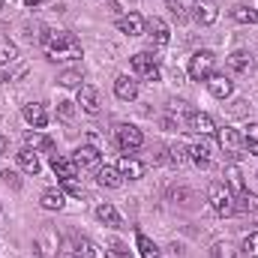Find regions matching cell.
Returning <instances> with one entry per match:
<instances>
[{"label": "cell", "mask_w": 258, "mask_h": 258, "mask_svg": "<svg viewBox=\"0 0 258 258\" xmlns=\"http://www.w3.org/2000/svg\"><path fill=\"white\" fill-rule=\"evenodd\" d=\"M42 45H45L48 60H81L84 57L81 42L72 33H66V30H48L42 36Z\"/></svg>", "instance_id": "6da1fadb"}, {"label": "cell", "mask_w": 258, "mask_h": 258, "mask_svg": "<svg viewBox=\"0 0 258 258\" xmlns=\"http://www.w3.org/2000/svg\"><path fill=\"white\" fill-rule=\"evenodd\" d=\"M207 201H210V207L219 216H231L234 213V198H231V189L225 183H210L207 186Z\"/></svg>", "instance_id": "7a4b0ae2"}, {"label": "cell", "mask_w": 258, "mask_h": 258, "mask_svg": "<svg viewBox=\"0 0 258 258\" xmlns=\"http://www.w3.org/2000/svg\"><path fill=\"white\" fill-rule=\"evenodd\" d=\"M216 69V54L213 51H195L189 57V78L192 81H207Z\"/></svg>", "instance_id": "3957f363"}, {"label": "cell", "mask_w": 258, "mask_h": 258, "mask_svg": "<svg viewBox=\"0 0 258 258\" xmlns=\"http://www.w3.org/2000/svg\"><path fill=\"white\" fill-rule=\"evenodd\" d=\"M132 69H135L138 75H144L147 81H159V78H162V69H159V63H156V57L147 54V51L132 54Z\"/></svg>", "instance_id": "277c9868"}, {"label": "cell", "mask_w": 258, "mask_h": 258, "mask_svg": "<svg viewBox=\"0 0 258 258\" xmlns=\"http://www.w3.org/2000/svg\"><path fill=\"white\" fill-rule=\"evenodd\" d=\"M216 138H219V147H222L228 156H240V150H243V135L234 126L216 129Z\"/></svg>", "instance_id": "5b68a950"}, {"label": "cell", "mask_w": 258, "mask_h": 258, "mask_svg": "<svg viewBox=\"0 0 258 258\" xmlns=\"http://www.w3.org/2000/svg\"><path fill=\"white\" fill-rule=\"evenodd\" d=\"M114 135H117V144H120L126 153L138 150V147L144 144V135H141V129L132 126V123H120V126L114 129Z\"/></svg>", "instance_id": "8992f818"}, {"label": "cell", "mask_w": 258, "mask_h": 258, "mask_svg": "<svg viewBox=\"0 0 258 258\" xmlns=\"http://www.w3.org/2000/svg\"><path fill=\"white\" fill-rule=\"evenodd\" d=\"M75 105H78L84 114H99V108H102V102H99V90H96L93 84H81V87H78V99H75Z\"/></svg>", "instance_id": "52a82bcc"}, {"label": "cell", "mask_w": 258, "mask_h": 258, "mask_svg": "<svg viewBox=\"0 0 258 258\" xmlns=\"http://www.w3.org/2000/svg\"><path fill=\"white\" fill-rule=\"evenodd\" d=\"M186 129L195 132V135H210V132H216V123H213V117L204 114V111H189V114H186Z\"/></svg>", "instance_id": "ba28073f"}, {"label": "cell", "mask_w": 258, "mask_h": 258, "mask_svg": "<svg viewBox=\"0 0 258 258\" xmlns=\"http://www.w3.org/2000/svg\"><path fill=\"white\" fill-rule=\"evenodd\" d=\"M72 159L78 162V168H102L99 162H102V153L96 150V147H78L75 153H72Z\"/></svg>", "instance_id": "9c48e42d"}, {"label": "cell", "mask_w": 258, "mask_h": 258, "mask_svg": "<svg viewBox=\"0 0 258 258\" xmlns=\"http://www.w3.org/2000/svg\"><path fill=\"white\" fill-rule=\"evenodd\" d=\"M51 171L60 177V180H66V177H78V162L72 159V156H51Z\"/></svg>", "instance_id": "30bf717a"}, {"label": "cell", "mask_w": 258, "mask_h": 258, "mask_svg": "<svg viewBox=\"0 0 258 258\" xmlns=\"http://www.w3.org/2000/svg\"><path fill=\"white\" fill-rule=\"evenodd\" d=\"M228 69L234 75H249L255 69V60H252L249 51H234V54H228Z\"/></svg>", "instance_id": "8fae6325"}, {"label": "cell", "mask_w": 258, "mask_h": 258, "mask_svg": "<svg viewBox=\"0 0 258 258\" xmlns=\"http://www.w3.org/2000/svg\"><path fill=\"white\" fill-rule=\"evenodd\" d=\"M24 120H27L33 129H45L48 126V111H45V105H42V102L24 105Z\"/></svg>", "instance_id": "7c38bea8"}, {"label": "cell", "mask_w": 258, "mask_h": 258, "mask_svg": "<svg viewBox=\"0 0 258 258\" xmlns=\"http://www.w3.org/2000/svg\"><path fill=\"white\" fill-rule=\"evenodd\" d=\"M24 147H30V150H42V153L54 156V141H51V138H45L39 129H33V132H24Z\"/></svg>", "instance_id": "4fadbf2b"}, {"label": "cell", "mask_w": 258, "mask_h": 258, "mask_svg": "<svg viewBox=\"0 0 258 258\" xmlns=\"http://www.w3.org/2000/svg\"><path fill=\"white\" fill-rule=\"evenodd\" d=\"M18 165H21L24 174H33V177L42 171V162H39L36 150H30V147H21V150H18Z\"/></svg>", "instance_id": "5bb4252c"}, {"label": "cell", "mask_w": 258, "mask_h": 258, "mask_svg": "<svg viewBox=\"0 0 258 258\" xmlns=\"http://www.w3.org/2000/svg\"><path fill=\"white\" fill-rule=\"evenodd\" d=\"M96 180H99V186H108V189H120L123 186V174L117 171V165H102L96 171Z\"/></svg>", "instance_id": "9a60e30c"}, {"label": "cell", "mask_w": 258, "mask_h": 258, "mask_svg": "<svg viewBox=\"0 0 258 258\" xmlns=\"http://www.w3.org/2000/svg\"><path fill=\"white\" fill-rule=\"evenodd\" d=\"M117 30L126 33V36H141L144 33V18L138 12H129L123 18H117Z\"/></svg>", "instance_id": "2e32d148"}, {"label": "cell", "mask_w": 258, "mask_h": 258, "mask_svg": "<svg viewBox=\"0 0 258 258\" xmlns=\"http://www.w3.org/2000/svg\"><path fill=\"white\" fill-rule=\"evenodd\" d=\"M114 96L123 99V102H132V99L138 96V81L129 78V75H120V78L114 81Z\"/></svg>", "instance_id": "e0dca14e"}, {"label": "cell", "mask_w": 258, "mask_h": 258, "mask_svg": "<svg viewBox=\"0 0 258 258\" xmlns=\"http://www.w3.org/2000/svg\"><path fill=\"white\" fill-rule=\"evenodd\" d=\"M147 33H150V39L156 42V45H168V39H171V30H168V24L162 21V18H150L147 21Z\"/></svg>", "instance_id": "ac0fdd59"}, {"label": "cell", "mask_w": 258, "mask_h": 258, "mask_svg": "<svg viewBox=\"0 0 258 258\" xmlns=\"http://www.w3.org/2000/svg\"><path fill=\"white\" fill-rule=\"evenodd\" d=\"M207 90H210L216 99H228V96H231V78H228V75H216V72H213V75L207 78Z\"/></svg>", "instance_id": "d6986e66"}, {"label": "cell", "mask_w": 258, "mask_h": 258, "mask_svg": "<svg viewBox=\"0 0 258 258\" xmlns=\"http://www.w3.org/2000/svg\"><path fill=\"white\" fill-rule=\"evenodd\" d=\"M117 171H120V174H123V180H138V177H144V165H141V162H138V159H135V156H120V162H117Z\"/></svg>", "instance_id": "ffe728a7"}, {"label": "cell", "mask_w": 258, "mask_h": 258, "mask_svg": "<svg viewBox=\"0 0 258 258\" xmlns=\"http://www.w3.org/2000/svg\"><path fill=\"white\" fill-rule=\"evenodd\" d=\"M39 204L45 207V210H63L66 204V192L57 186V189H45V192L39 195Z\"/></svg>", "instance_id": "44dd1931"}, {"label": "cell", "mask_w": 258, "mask_h": 258, "mask_svg": "<svg viewBox=\"0 0 258 258\" xmlns=\"http://www.w3.org/2000/svg\"><path fill=\"white\" fill-rule=\"evenodd\" d=\"M219 18V9L210 3V0H198V6H195V21L198 24H213Z\"/></svg>", "instance_id": "7402d4cb"}, {"label": "cell", "mask_w": 258, "mask_h": 258, "mask_svg": "<svg viewBox=\"0 0 258 258\" xmlns=\"http://www.w3.org/2000/svg\"><path fill=\"white\" fill-rule=\"evenodd\" d=\"M234 213H243V216H246V213H258V198L243 189V192L234 198Z\"/></svg>", "instance_id": "603a6c76"}, {"label": "cell", "mask_w": 258, "mask_h": 258, "mask_svg": "<svg viewBox=\"0 0 258 258\" xmlns=\"http://www.w3.org/2000/svg\"><path fill=\"white\" fill-rule=\"evenodd\" d=\"M210 153H213V150H210L207 141H201V144H192V147H189V159H192L198 168H207V165H210Z\"/></svg>", "instance_id": "cb8c5ba5"}, {"label": "cell", "mask_w": 258, "mask_h": 258, "mask_svg": "<svg viewBox=\"0 0 258 258\" xmlns=\"http://www.w3.org/2000/svg\"><path fill=\"white\" fill-rule=\"evenodd\" d=\"M96 219H99V222H105V225H111V228H117V225H120V213H117V210H114V204H108V201L96 207Z\"/></svg>", "instance_id": "d4e9b609"}, {"label": "cell", "mask_w": 258, "mask_h": 258, "mask_svg": "<svg viewBox=\"0 0 258 258\" xmlns=\"http://www.w3.org/2000/svg\"><path fill=\"white\" fill-rule=\"evenodd\" d=\"M231 18L234 21H240V24H258V9H252V6H234L231 9Z\"/></svg>", "instance_id": "484cf974"}, {"label": "cell", "mask_w": 258, "mask_h": 258, "mask_svg": "<svg viewBox=\"0 0 258 258\" xmlns=\"http://www.w3.org/2000/svg\"><path fill=\"white\" fill-rule=\"evenodd\" d=\"M135 243H138V252H141V258H159V246H156L147 234H141V231H138Z\"/></svg>", "instance_id": "4316f807"}, {"label": "cell", "mask_w": 258, "mask_h": 258, "mask_svg": "<svg viewBox=\"0 0 258 258\" xmlns=\"http://www.w3.org/2000/svg\"><path fill=\"white\" fill-rule=\"evenodd\" d=\"M225 183H228V189H231V192H243V174H240V168H237V165H228V168H225Z\"/></svg>", "instance_id": "83f0119b"}, {"label": "cell", "mask_w": 258, "mask_h": 258, "mask_svg": "<svg viewBox=\"0 0 258 258\" xmlns=\"http://www.w3.org/2000/svg\"><path fill=\"white\" fill-rule=\"evenodd\" d=\"M15 60H18V48H15L9 39H0V66L15 63Z\"/></svg>", "instance_id": "f1b7e54d"}, {"label": "cell", "mask_w": 258, "mask_h": 258, "mask_svg": "<svg viewBox=\"0 0 258 258\" xmlns=\"http://www.w3.org/2000/svg\"><path fill=\"white\" fill-rule=\"evenodd\" d=\"M75 255L78 258H96V246H93L87 237H78V240H75Z\"/></svg>", "instance_id": "f546056e"}, {"label": "cell", "mask_w": 258, "mask_h": 258, "mask_svg": "<svg viewBox=\"0 0 258 258\" xmlns=\"http://www.w3.org/2000/svg\"><path fill=\"white\" fill-rule=\"evenodd\" d=\"M243 144L249 147V153L258 156V123H249V126H246V132H243Z\"/></svg>", "instance_id": "4dcf8cb0"}, {"label": "cell", "mask_w": 258, "mask_h": 258, "mask_svg": "<svg viewBox=\"0 0 258 258\" xmlns=\"http://www.w3.org/2000/svg\"><path fill=\"white\" fill-rule=\"evenodd\" d=\"M168 153H171V162H174V165H183V162L189 159V147H183L180 141H177V144H171V147H168Z\"/></svg>", "instance_id": "1f68e13d"}, {"label": "cell", "mask_w": 258, "mask_h": 258, "mask_svg": "<svg viewBox=\"0 0 258 258\" xmlns=\"http://www.w3.org/2000/svg\"><path fill=\"white\" fill-rule=\"evenodd\" d=\"M243 255L246 258H258V231L243 237Z\"/></svg>", "instance_id": "d6a6232c"}, {"label": "cell", "mask_w": 258, "mask_h": 258, "mask_svg": "<svg viewBox=\"0 0 258 258\" xmlns=\"http://www.w3.org/2000/svg\"><path fill=\"white\" fill-rule=\"evenodd\" d=\"M60 189H63V192H69V195H75V198H81V195H84V186H81L75 177H66V180H60Z\"/></svg>", "instance_id": "836d02e7"}, {"label": "cell", "mask_w": 258, "mask_h": 258, "mask_svg": "<svg viewBox=\"0 0 258 258\" xmlns=\"http://www.w3.org/2000/svg\"><path fill=\"white\" fill-rule=\"evenodd\" d=\"M57 81H60L63 87H81V81H84V78H81V72H63Z\"/></svg>", "instance_id": "e575fe53"}, {"label": "cell", "mask_w": 258, "mask_h": 258, "mask_svg": "<svg viewBox=\"0 0 258 258\" xmlns=\"http://www.w3.org/2000/svg\"><path fill=\"white\" fill-rule=\"evenodd\" d=\"M57 114H60V120H66V123H69V120H72V117H75V102H57Z\"/></svg>", "instance_id": "d590c367"}, {"label": "cell", "mask_w": 258, "mask_h": 258, "mask_svg": "<svg viewBox=\"0 0 258 258\" xmlns=\"http://www.w3.org/2000/svg\"><path fill=\"white\" fill-rule=\"evenodd\" d=\"M213 258H237V255H234V246H231V243H222V240H219V243L213 246Z\"/></svg>", "instance_id": "8d00e7d4"}, {"label": "cell", "mask_w": 258, "mask_h": 258, "mask_svg": "<svg viewBox=\"0 0 258 258\" xmlns=\"http://www.w3.org/2000/svg\"><path fill=\"white\" fill-rule=\"evenodd\" d=\"M168 9H171L174 18H186V6H183V0H168Z\"/></svg>", "instance_id": "74e56055"}, {"label": "cell", "mask_w": 258, "mask_h": 258, "mask_svg": "<svg viewBox=\"0 0 258 258\" xmlns=\"http://www.w3.org/2000/svg\"><path fill=\"white\" fill-rule=\"evenodd\" d=\"M0 177H3V180H6V183H9V186H15V189H18V186H21V180H18V174H15V171H9V168H6V171H3V174H0Z\"/></svg>", "instance_id": "f35d334b"}, {"label": "cell", "mask_w": 258, "mask_h": 258, "mask_svg": "<svg viewBox=\"0 0 258 258\" xmlns=\"http://www.w3.org/2000/svg\"><path fill=\"white\" fill-rule=\"evenodd\" d=\"M105 258H129L126 252H120V246L117 249H111V252H105Z\"/></svg>", "instance_id": "ab89813d"}, {"label": "cell", "mask_w": 258, "mask_h": 258, "mask_svg": "<svg viewBox=\"0 0 258 258\" xmlns=\"http://www.w3.org/2000/svg\"><path fill=\"white\" fill-rule=\"evenodd\" d=\"M3 153H6V138L0 135V156H3Z\"/></svg>", "instance_id": "60d3db41"}, {"label": "cell", "mask_w": 258, "mask_h": 258, "mask_svg": "<svg viewBox=\"0 0 258 258\" xmlns=\"http://www.w3.org/2000/svg\"><path fill=\"white\" fill-rule=\"evenodd\" d=\"M39 3H42V0H27V6H30V9H33V6H39Z\"/></svg>", "instance_id": "b9f144b4"}, {"label": "cell", "mask_w": 258, "mask_h": 258, "mask_svg": "<svg viewBox=\"0 0 258 258\" xmlns=\"http://www.w3.org/2000/svg\"><path fill=\"white\" fill-rule=\"evenodd\" d=\"M0 9H3V0H0Z\"/></svg>", "instance_id": "7bdbcfd3"}]
</instances>
